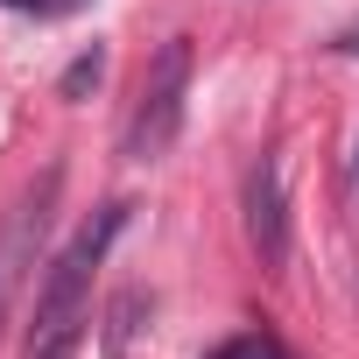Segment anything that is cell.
Listing matches in <instances>:
<instances>
[{"label":"cell","instance_id":"cell-1","mask_svg":"<svg viewBox=\"0 0 359 359\" xmlns=\"http://www.w3.org/2000/svg\"><path fill=\"white\" fill-rule=\"evenodd\" d=\"M120 226H127V205H99V212L71 233V247L50 261V275H43V289H36L29 359H78L85 324H92V275H99L106 247L120 240Z\"/></svg>","mask_w":359,"mask_h":359},{"label":"cell","instance_id":"cell-2","mask_svg":"<svg viewBox=\"0 0 359 359\" xmlns=\"http://www.w3.org/2000/svg\"><path fill=\"white\" fill-rule=\"evenodd\" d=\"M184 99H191V43L169 36L141 78V99L127 113V155L134 162H155L176 148V134H184Z\"/></svg>","mask_w":359,"mask_h":359},{"label":"cell","instance_id":"cell-3","mask_svg":"<svg viewBox=\"0 0 359 359\" xmlns=\"http://www.w3.org/2000/svg\"><path fill=\"white\" fill-rule=\"evenodd\" d=\"M57 184H64V176H57V169H43L36 184L15 198V212L0 219V324H8V310H15V296H22L29 268H36V247H43L50 212H57Z\"/></svg>","mask_w":359,"mask_h":359},{"label":"cell","instance_id":"cell-4","mask_svg":"<svg viewBox=\"0 0 359 359\" xmlns=\"http://www.w3.org/2000/svg\"><path fill=\"white\" fill-rule=\"evenodd\" d=\"M240 205H247V240L261 254V268H289V212H282V162L261 155L247 169V184H240Z\"/></svg>","mask_w":359,"mask_h":359},{"label":"cell","instance_id":"cell-5","mask_svg":"<svg viewBox=\"0 0 359 359\" xmlns=\"http://www.w3.org/2000/svg\"><path fill=\"white\" fill-rule=\"evenodd\" d=\"M99 78H106V50L92 43L85 57H71V71H64V99H85V92L99 85Z\"/></svg>","mask_w":359,"mask_h":359},{"label":"cell","instance_id":"cell-6","mask_svg":"<svg viewBox=\"0 0 359 359\" xmlns=\"http://www.w3.org/2000/svg\"><path fill=\"white\" fill-rule=\"evenodd\" d=\"M205 359H282V345H275L268 331H240V338H226V345H212Z\"/></svg>","mask_w":359,"mask_h":359},{"label":"cell","instance_id":"cell-7","mask_svg":"<svg viewBox=\"0 0 359 359\" xmlns=\"http://www.w3.org/2000/svg\"><path fill=\"white\" fill-rule=\"evenodd\" d=\"M0 8H22V15H57V0H0Z\"/></svg>","mask_w":359,"mask_h":359},{"label":"cell","instance_id":"cell-8","mask_svg":"<svg viewBox=\"0 0 359 359\" xmlns=\"http://www.w3.org/2000/svg\"><path fill=\"white\" fill-rule=\"evenodd\" d=\"M71 8H92V0H57V15H71Z\"/></svg>","mask_w":359,"mask_h":359},{"label":"cell","instance_id":"cell-9","mask_svg":"<svg viewBox=\"0 0 359 359\" xmlns=\"http://www.w3.org/2000/svg\"><path fill=\"white\" fill-rule=\"evenodd\" d=\"M352 50H359V43H352Z\"/></svg>","mask_w":359,"mask_h":359}]
</instances>
